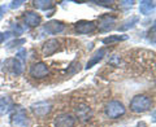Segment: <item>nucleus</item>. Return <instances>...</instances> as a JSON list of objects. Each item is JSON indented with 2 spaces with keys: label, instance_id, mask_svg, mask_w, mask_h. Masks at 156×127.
<instances>
[{
  "label": "nucleus",
  "instance_id": "f257e3e1",
  "mask_svg": "<svg viewBox=\"0 0 156 127\" xmlns=\"http://www.w3.org/2000/svg\"><path fill=\"white\" fill-rule=\"evenodd\" d=\"M152 108V99L147 95H136L130 101V110L133 113H144Z\"/></svg>",
  "mask_w": 156,
  "mask_h": 127
},
{
  "label": "nucleus",
  "instance_id": "f03ea898",
  "mask_svg": "<svg viewBox=\"0 0 156 127\" xmlns=\"http://www.w3.org/2000/svg\"><path fill=\"white\" fill-rule=\"evenodd\" d=\"M125 112H126L125 106L122 102H120V101H111L105 106V115L111 119H116V118H119V117L124 115Z\"/></svg>",
  "mask_w": 156,
  "mask_h": 127
},
{
  "label": "nucleus",
  "instance_id": "7ed1b4c3",
  "mask_svg": "<svg viewBox=\"0 0 156 127\" xmlns=\"http://www.w3.org/2000/svg\"><path fill=\"white\" fill-rule=\"evenodd\" d=\"M4 70L12 75H21L23 71V63L17 58H7L4 61Z\"/></svg>",
  "mask_w": 156,
  "mask_h": 127
},
{
  "label": "nucleus",
  "instance_id": "20e7f679",
  "mask_svg": "<svg viewBox=\"0 0 156 127\" xmlns=\"http://www.w3.org/2000/svg\"><path fill=\"white\" fill-rule=\"evenodd\" d=\"M11 122L13 127H29V125H30V121L27 118L25 109H18L14 112V114L11 118Z\"/></svg>",
  "mask_w": 156,
  "mask_h": 127
},
{
  "label": "nucleus",
  "instance_id": "39448f33",
  "mask_svg": "<svg viewBox=\"0 0 156 127\" xmlns=\"http://www.w3.org/2000/svg\"><path fill=\"white\" fill-rule=\"evenodd\" d=\"M48 73H50V70H48V66L44 62H35L30 67V75L33 78H37V79H42V78L47 77Z\"/></svg>",
  "mask_w": 156,
  "mask_h": 127
},
{
  "label": "nucleus",
  "instance_id": "423d86ee",
  "mask_svg": "<svg viewBox=\"0 0 156 127\" xmlns=\"http://www.w3.org/2000/svg\"><path fill=\"white\" fill-rule=\"evenodd\" d=\"M76 118L69 113H61L55 118V127H74Z\"/></svg>",
  "mask_w": 156,
  "mask_h": 127
},
{
  "label": "nucleus",
  "instance_id": "0eeeda50",
  "mask_svg": "<svg viewBox=\"0 0 156 127\" xmlns=\"http://www.w3.org/2000/svg\"><path fill=\"white\" fill-rule=\"evenodd\" d=\"M74 29L78 34H91L96 30V23L94 21H86V19H82V21H78Z\"/></svg>",
  "mask_w": 156,
  "mask_h": 127
},
{
  "label": "nucleus",
  "instance_id": "6e6552de",
  "mask_svg": "<svg viewBox=\"0 0 156 127\" xmlns=\"http://www.w3.org/2000/svg\"><path fill=\"white\" fill-rule=\"evenodd\" d=\"M31 110H33V113L38 117H44L51 113L52 105L47 101H41V102H37V104L31 105Z\"/></svg>",
  "mask_w": 156,
  "mask_h": 127
},
{
  "label": "nucleus",
  "instance_id": "1a4fd4ad",
  "mask_svg": "<svg viewBox=\"0 0 156 127\" xmlns=\"http://www.w3.org/2000/svg\"><path fill=\"white\" fill-rule=\"evenodd\" d=\"M58 43L57 39H48L47 42H44V44L42 46V52H43V56L44 57H50L52 55H55L58 50Z\"/></svg>",
  "mask_w": 156,
  "mask_h": 127
},
{
  "label": "nucleus",
  "instance_id": "9d476101",
  "mask_svg": "<svg viewBox=\"0 0 156 127\" xmlns=\"http://www.w3.org/2000/svg\"><path fill=\"white\" fill-rule=\"evenodd\" d=\"M44 30L48 34H60L65 30V23L61 21H57V19H52V21H48L44 25Z\"/></svg>",
  "mask_w": 156,
  "mask_h": 127
},
{
  "label": "nucleus",
  "instance_id": "9b49d317",
  "mask_svg": "<svg viewBox=\"0 0 156 127\" xmlns=\"http://www.w3.org/2000/svg\"><path fill=\"white\" fill-rule=\"evenodd\" d=\"M116 23V18L115 17H109V16H104L99 19V31L101 33H108L109 30L115 27Z\"/></svg>",
  "mask_w": 156,
  "mask_h": 127
},
{
  "label": "nucleus",
  "instance_id": "f8f14e48",
  "mask_svg": "<svg viewBox=\"0 0 156 127\" xmlns=\"http://www.w3.org/2000/svg\"><path fill=\"white\" fill-rule=\"evenodd\" d=\"M23 21H25V23L27 26L30 27H35V26H39L42 22V17L39 16V14L37 12H26L25 16H23Z\"/></svg>",
  "mask_w": 156,
  "mask_h": 127
},
{
  "label": "nucleus",
  "instance_id": "ddd939ff",
  "mask_svg": "<svg viewBox=\"0 0 156 127\" xmlns=\"http://www.w3.org/2000/svg\"><path fill=\"white\" fill-rule=\"evenodd\" d=\"M105 53H107V50H105V48H100V50H98V51L94 53V55L90 57V60L87 61V63H86V69H87V70L91 69V67H92V66H95L99 61L103 60V57L105 56Z\"/></svg>",
  "mask_w": 156,
  "mask_h": 127
},
{
  "label": "nucleus",
  "instance_id": "4468645a",
  "mask_svg": "<svg viewBox=\"0 0 156 127\" xmlns=\"http://www.w3.org/2000/svg\"><path fill=\"white\" fill-rule=\"evenodd\" d=\"M155 9V2H150V0H144V2H140L139 4V12L147 16L151 12H154Z\"/></svg>",
  "mask_w": 156,
  "mask_h": 127
},
{
  "label": "nucleus",
  "instance_id": "2eb2a0df",
  "mask_svg": "<svg viewBox=\"0 0 156 127\" xmlns=\"http://www.w3.org/2000/svg\"><path fill=\"white\" fill-rule=\"evenodd\" d=\"M138 22H139V17H136V16L130 17L121 23V26H119V31H126V30H129V29H133Z\"/></svg>",
  "mask_w": 156,
  "mask_h": 127
},
{
  "label": "nucleus",
  "instance_id": "dca6fc26",
  "mask_svg": "<svg viewBox=\"0 0 156 127\" xmlns=\"http://www.w3.org/2000/svg\"><path fill=\"white\" fill-rule=\"evenodd\" d=\"M128 39V35H109V36H107V38H104L103 42L104 44H107V46H111V44H113V43H119V42H124V40H126Z\"/></svg>",
  "mask_w": 156,
  "mask_h": 127
},
{
  "label": "nucleus",
  "instance_id": "f3484780",
  "mask_svg": "<svg viewBox=\"0 0 156 127\" xmlns=\"http://www.w3.org/2000/svg\"><path fill=\"white\" fill-rule=\"evenodd\" d=\"M34 5L38 9H43V11H47L53 7V3L51 0H38V2H34Z\"/></svg>",
  "mask_w": 156,
  "mask_h": 127
},
{
  "label": "nucleus",
  "instance_id": "a211bd4d",
  "mask_svg": "<svg viewBox=\"0 0 156 127\" xmlns=\"http://www.w3.org/2000/svg\"><path fill=\"white\" fill-rule=\"evenodd\" d=\"M8 110H9V102L8 101L0 102V117L4 115L5 113H8Z\"/></svg>",
  "mask_w": 156,
  "mask_h": 127
},
{
  "label": "nucleus",
  "instance_id": "6ab92c4d",
  "mask_svg": "<svg viewBox=\"0 0 156 127\" xmlns=\"http://www.w3.org/2000/svg\"><path fill=\"white\" fill-rule=\"evenodd\" d=\"M26 56H27V52L25 48H22V50H20L16 55V58L17 60H22V61H26Z\"/></svg>",
  "mask_w": 156,
  "mask_h": 127
},
{
  "label": "nucleus",
  "instance_id": "aec40b11",
  "mask_svg": "<svg viewBox=\"0 0 156 127\" xmlns=\"http://www.w3.org/2000/svg\"><path fill=\"white\" fill-rule=\"evenodd\" d=\"M120 62H121V58L117 55H113L109 58V63H112V65H115V66H120Z\"/></svg>",
  "mask_w": 156,
  "mask_h": 127
},
{
  "label": "nucleus",
  "instance_id": "412c9836",
  "mask_svg": "<svg viewBox=\"0 0 156 127\" xmlns=\"http://www.w3.org/2000/svg\"><path fill=\"white\" fill-rule=\"evenodd\" d=\"M12 30H13V33L16 34V35H21V34L23 33V29L18 25V23H13L12 25Z\"/></svg>",
  "mask_w": 156,
  "mask_h": 127
},
{
  "label": "nucleus",
  "instance_id": "4be33fe9",
  "mask_svg": "<svg viewBox=\"0 0 156 127\" xmlns=\"http://www.w3.org/2000/svg\"><path fill=\"white\" fill-rule=\"evenodd\" d=\"M11 36H12V33H9V31L8 33H0V44H3V43Z\"/></svg>",
  "mask_w": 156,
  "mask_h": 127
},
{
  "label": "nucleus",
  "instance_id": "5701e85b",
  "mask_svg": "<svg viewBox=\"0 0 156 127\" xmlns=\"http://www.w3.org/2000/svg\"><path fill=\"white\" fill-rule=\"evenodd\" d=\"M25 43V39H18V40H13V42H11V43H8V48H13V47H16V46H18V44H23Z\"/></svg>",
  "mask_w": 156,
  "mask_h": 127
},
{
  "label": "nucleus",
  "instance_id": "b1692460",
  "mask_svg": "<svg viewBox=\"0 0 156 127\" xmlns=\"http://www.w3.org/2000/svg\"><path fill=\"white\" fill-rule=\"evenodd\" d=\"M21 4H23L22 0H18V2H12V3H11V8H12V9H16V8H18V7H21Z\"/></svg>",
  "mask_w": 156,
  "mask_h": 127
},
{
  "label": "nucleus",
  "instance_id": "393cba45",
  "mask_svg": "<svg viewBox=\"0 0 156 127\" xmlns=\"http://www.w3.org/2000/svg\"><path fill=\"white\" fill-rule=\"evenodd\" d=\"M5 11H7V8H5V7H0V19L3 18V16H4V13H5Z\"/></svg>",
  "mask_w": 156,
  "mask_h": 127
},
{
  "label": "nucleus",
  "instance_id": "a878e982",
  "mask_svg": "<svg viewBox=\"0 0 156 127\" xmlns=\"http://www.w3.org/2000/svg\"><path fill=\"white\" fill-rule=\"evenodd\" d=\"M0 99H2V96H0Z\"/></svg>",
  "mask_w": 156,
  "mask_h": 127
}]
</instances>
